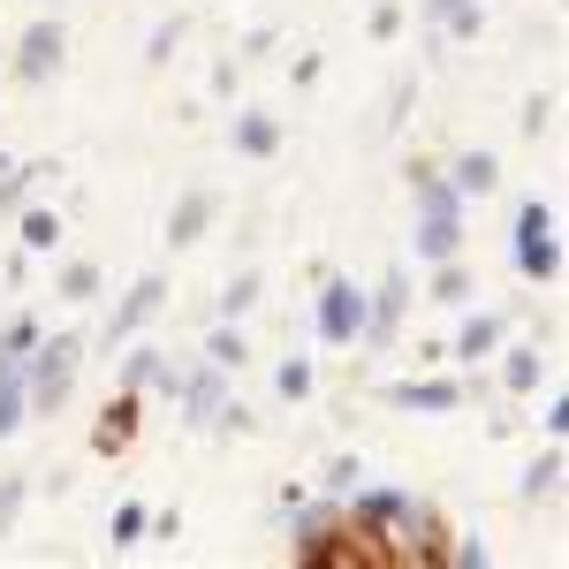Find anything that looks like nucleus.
I'll return each instance as SVG.
<instances>
[{
    "label": "nucleus",
    "instance_id": "1",
    "mask_svg": "<svg viewBox=\"0 0 569 569\" xmlns=\"http://www.w3.org/2000/svg\"><path fill=\"white\" fill-rule=\"evenodd\" d=\"M357 501L342 509L350 539L365 547V562H440V517L433 501L418 493H395V486H350Z\"/></svg>",
    "mask_w": 569,
    "mask_h": 569
},
{
    "label": "nucleus",
    "instance_id": "2",
    "mask_svg": "<svg viewBox=\"0 0 569 569\" xmlns=\"http://www.w3.org/2000/svg\"><path fill=\"white\" fill-rule=\"evenodd\" d=\"M410 198H418V266L463 259V198L433 160H410Z\"/></svg>",
    "mask_w": 569,
    "mask_h": 569
},
{
    "label": "nucleus",
    "instance_id": "3",
    "mask_svg": "<svg viewBox=\"0 0 569 569\" xmlns=\"http://www.w3.org/2000/svg\"><path fill=\"white\" fill-rule=\"evenodd\" d=\"M77 372H84V335H39L23 350V402H31V418H53L77 395Z\"/></svg>",
    "mask_w": 569,
    "mask_h": 569
},
{
    "label": "nucleus",
    "instance_id": "4",
    "mask_svg": "<svg viewBox=\"0 0 569 569\" xmlns=\"http://www.w3.org/2000/svg\"><path fill=\"white\" fill-rule=\"evenodd\" d=\"M311 335H319L327 350H357V335H365V289H357V281H342V273H319Z\"/></svg>",
    "mask_w": 569,
    "mask_h": 569
},
{
    "label": "nucleus",
    "instance_id": "5",
    "mask_svg": "<svg viewBox=\"0 0 569 569\" xmlns=\"http://www.w3.org/2000/svg\"><path fill=\"white\" fill-rule=\"evenodd\" d=\"M509 259H517V273H525V281H555V273H562L555 206H539V198H525V206H517V243H509Z\"/></svg>",
    "mask_w": 569,
    "mask_h": 569
},
{
    "label": "nucleus",
    "instance_id": "6",
    "mask_svg": "<svg viewBox=\"0 0 569 569\" xmlns=\"http://www.w3.org/2000/svg\"><path fill=\"white\" fill-rule=\"evenodd\" d=\"M402 311H410V273L388 266V273H380V289L365 297V335H357V342H365V350H388L395 327H402Z\"/></svg>",
    "mask_w": 569,
    "mask_h": 569
},
{
    "label": "nucleus",
    "instance_id": "7",
    "mask_svg": "<svg viewBox=\"0 0 569 569\" xmlns=\"http://www.w3.org/2000/svg\"><path fill=\"white\" fill-rule=\"evenodd\" d=\"M418 23H426V53H448V46H471L486 31V8L479 0H426Z\"/></svg>",
    "mask_w": 569,
    "mask_h": 569
},
{
    "label": "nucleus",
    "instance_id": "8",
    "mask_svg": "<svg viewBox=\"0 0 569 569\" xmlns=\"http://www.w3.org/2000/svg\"><path fill=\"white\" fill-rule=\"evenodd\" d=\"M160 305H168V281H160V273H144V281H137L130 297L114 305L107 335H99V350H122V342H137V335H144V327L160 319Z\"/></svg>",
    "mask_w": 569,
    "mask_h": 569
},
{
    "label": "nucleus",
    "instance_id": "9",
    "mask_svg": "<svg viewBox=\"0 0 569 569\" xmlns=\"http://www.w3.org/2000/svg\"><path fill=\"white\" fill-rule=\"evenodd\" d=\"M395 402V410H426V418H448V410H463V380H395V388H380Z\"/></svg>",
    "mask_w": 569,
    "mask_h": 569
},
{
    "label": "nucleus",
    "instance_id": "10",
    "mask_svg": "<svg viewBox=\"0 0 569 569\" xmlns=\"http://www.w3.org/2000/svg\"><path fill=\"white\" fill-rule=\"evenodd\" d=\"M61 53H69L61 23H31V31H23V46H16V77H23V84H46V77L61 69Z\"/></svg>",
    "mask_w": 569,
    "mask_h": 569
},
{
    "label": "nucleus",
    "instance_id": "11",
    "mask_svg": "<svg viewBox=\"0 0 569 569\" xmlns=\"http://www.w3.org/2000/svg\"><path fill=\"white\" fill-rule=\"evenodd\" d=\"M137 410H144V388H122L114 402H107V410H99V426H91V448H99V456H122V448L137 440Z\"/></svg>",
    "mask_w": 569,
    "mask_h": 569
},
{
    "label": "nucleus",
    "instance_id": "12",
    "mask_svg": "<svg viewBox=\"0 0 569 569\" xmlns=\"http://www.w3.org/2000/svg\"><path fill=\"white\" fill-rule=\"evenodd\" d=\"M440 176H448V190H456V198L471 206V198H493V190H501V160H493V152L479 144V152H456V160H448Z\"/></svg>",
    "mask_w": 569,
    "mask_h": 569
},
{
    "label": "nucleus",
    "instance_id": "13",
    "mask_svg": "<svg viewBox=\"0 0 569 569\" xmlns=\"http://www.w3.org/2000/svg\"><path fill=\"white\" fill-rule=\"evenodd\" d=\"M213 220H220V198H213V190H182L176 213H168V243H198Z\"/></svg>",
    "mask_w": 569,
    "mask_h": 569
},
{
    "label": "nucleus",
    "instance_id": "14",
    "mask_svg": "<svg viewBox=\"0 0 569 569\" xmlns=\"http://www.w3.org/2000/svg\"><path fill=\"white\" fill-rule=\"evenodd\" d=\"M501 327H509L501 311H479V319H463V335H456V350H448V357H463V365H486V357L501 350Z\"/></svg>",
    "mask_w": 569,
    "mask_h": 569
},
{
    "label": "nucleus",
    "instance_id": "15",
    "mask_svg": "<svg viewBox=\"0 0 569 569\" xmlns=\"http://www.w3.org/2000/svg\"><path fill=\"white\" fill-rule=\"evenodd\" d=\"M23 418H31V402H23V357L0 350V440L16 433Z\"/></svg>",
    "mask_w": 569,
    "mask_h": 569
},
{
    "label": "nucleus",
    "instance_id": "16",
    "mask_svg": "<svg viewBox=\"0 0 569 569\" xmlns=\"http://www.w3.org/2000/svg\"><path fill=\"white\" fill-rule=\"evenodd\" d=\"M236 152L243 160H273L281 152V122L273 114H236Z\"/></svg>",
    "mask_w": 569,
    "mask_h": 569
},
{
    "label": "nucleus",
    "instance_id": "17",
    "mask_svg": "<svg viewBox=\"0 0 569 569\" xmlns=\"http://www.w3.org/2000/svg\"><path fill=\"white\" fill-rule=\"evenodd\" d=\"M206 365H220V372H243V365H251V342H243L236 319H220L213 335H206Z\"/></svg>",
    "mask_w": 569,
    "mask_h": 569
},
{
    "label": "nucleus",
    "instance_id": "18",
    "mask_svg": "<svg viewBox=\"0 0 569 569\" xmlns=\"http://www.w3.org/2000/svg\"><path fill=\"white\" fill-rule=\"evenodd\" d=\"M493 357H501V388H509V395L539 388V365H547V357L531 350V342H525V350H493Z\"/></svg>",
    "mask_w": 569,
    "mask_h": 569
},
{
    "label": "nucleus",
    "instance_id": "19",
    "mask_svg": "<svg viewBox=\"0 0 569 569\" xmlns=\"http://www.w3.org/2000/svg\"><path fill=\"white\" fill-rule=\"evenodd\" d=\"M46 176H61L53 160H31V168H0V213H16L23 198H31V182H46Z\"/></svg>",
    "mask_w": 569,
    "mask_h": 569
},
{
    "label": "nucleus",
    "instance_id": "20",
    "mask_svg": "<svg viewBox=\"0 0 569 569\" xmlns=\"http://www.w3.org/2000/svg\"><path fill=\"white\" fill-rule=\"evenodd\" d=\"M555 493H562V448H547L525 471V501H555Z\"/></svg>",
    "mask_w": 569,
    "mask_h": 569
},
{
    "label": "nucleus",
    "instance_id": "21",
    "mask_svg": "<svg viewBox=\"0 0 569 569\" xmlns=\"http://www.w3.org/2000/svg\"><path fill=\"white\" fill-rule=\"evenodd\" d=\"M23 213V251H53L61 243V213H46V206H16Z\"/></svg>",
    "mask_w": 569,
    "mask_h": 569
},
{
    "label": "nucleus",
    "instance_id": "22",
    "mask_svg": "<svg viewBox=\"0 0 569 569\" xmlns=\"http://www.w3.org/2000/svg\"><path fill=\"white\" fill-rule=\"evenodd\" d=\"M433 305H471V273H463V259L433 266Z\"/></svg>",
    "mask_w": 569,
    "mask_h": 569
},
{
    "label": "nucleus",
    "instance_id": "23",
    "mask_svg": "<svg viewBox=\"0 0 569 569\" xmlns=\"http://www.w3.org/2000/svg\"><path fill=\"white\" fill-rule=\"evenodd\" d=\"M99 289H107V281H99V266H91V259H69V266H61V297H69V305H91Z\"/></svg>",
    "mask_w": 569,
    "mask_h": 569
},
{
    "label": "nucleus",
    "instance_id": "24",
    "mask_svg": "<svg viewBox=\"0 0 569 569\" xmlns=\"http://www.w3.org/2000/svg\"><path fill=\"white\" fill-rule=\"evenodd\" d=\"M251 305H259V273L243 266V273H228V289H220V319H243Z\"/></svg>",
    "mask_w": 569,
    "mask_h": 569
},
{
    "label": "nucleus",
    "instance_id": "25",
    "mask_svg": "<svg viewBox=\"0 0 569 569\" xmlns=\"http://www.w3.org/2000/svg\"><path fill=\"white\" fill-rule=\"evenodd\" d=\"M182 39H190V23H182V16H176V23H160V31L144 39V69H168V61H176V46H182Z\"/></svg>",
    "mask_w": 569,
    "mask_h": 569
},
{
    "label": "nucleus",
    "instance_id": "26",
    "mask_svg": "<svg viewBox=\"0 0 569 569\" xmlns=\"http://www.w3.org/2000/svg\"><path fill=\"white\" fill-rule=\"evenodd\" d=\"M273 388H281V402H305V395L319 388V372H311L305 357H289V365H281V372H273Z\"/></svg>",
    "mask_w": 569,
    "mask_h": 569
},
{
    "label": "nucleus",
    "instance_id": "27",
    "mask_svg": "<svg viewBox=\"0 0 569 569\" xmlns=\"http://www.w3.org/2000/svg\"><path fill=\"white\" fill-rule=\"evenodd\" d=\"M122 350H130V342H122ZM160 357H168V350H130V357H122V388H152Z\"/></svg>",
    "mask_w": 569,
    "mask_h": 569
},
{
    "label": "nucleus",
    "instance_id": "28",
    "mask_svg": "<svg viewBox=\"0 0 569 569\" xmlns=\"http://www.w3.org/2000/svg\"><path fill=\"white\" fill-rule=\"evenodd\" d=\"M31 342H39V319H31V311H16V319L0 327V350H8V357H23Z\"/></svg>",
    "mask_w": 569,
    "mask_h": 569
},
{
    "label": "nucleus",
    "instance_id": "29",
    "mask_svg": "<svg viewBox=\"0 0 569 569\" xmlns=\"http://www.w3.org/2000/svg\"><path fill=\"white\" fill-rule=\"evenodd\" d=\"M517 122H525V137H547V130H555V99H547V91L525 99V114H517Z\"/></svg>",
    "mask_w": 569,
    "mask_h": 569
},
{
    "label": "nucleus",
    "instance_id": "30",
    "mask_svg": "<svg viewBox=\"0 0 569 569\" xmlns=\"http://www.w3.org/2000/svg\"><path fill=\"white\" fill-rule=\"evenodd\" d=\"M137 539H144V509L122 501V509H114V547H137Z\"/></svg>",
    "mask_w": 569,
    "mask_h": 569
},
{
    "label": "nucleus",
    "instance_id": "31",
    "mask_svg": "<svg viewBox=\"0 0 569 569\" xmlns=\"http://www.w3.org/2000/svg\"><path fill=\"white\" fill-rule=\"evenodd\" d=\"M23 493H31V479H0V539H8V525H16Z\"/></svg>",
    "mask_w": 569,
    "mask_h": 569
},
{
    "label": "nucleus",
    "instance_id": "32",
    "mask_svg": "<svg viewBox=\"0 0 569 569\" xmlns=\"http://www.w3.org/2000/svg\"><path fill=\"white\" fill-rule=\"evenodd\" d=\"M372 39H380V46L402 39V0H380V8H372Z\"/></svg>",
    "mask_w": 569,
    "mask_h": 569
},
{
    "label": "nucleus",
    "instance_id": "33",
    "mask_svg": "<svg viewBox=\"0 0 569 569\" xmlns=\"http://www.w3.org/2000/svg\"><path fill=\"white\" fill-rule=\"evenodd\" d=\"M357 479H365V463H357V456H335V463H327V493H350Z\"/></svg>",
    "mask_w": 569,
    "mask_h": 569
},
{
    "label": "nucleus",
    "instance_id": "34",
    "mask_svg": "<svg viewBox=\"0 0 569 569\" xmlns=\"http://www.w3.org/2000/svg\"><path fill=\"white\" fill-rule=\"evenodd\" d=\"M539 426H547V433H555V440L569 433V395H555V402H547V418H539Z\"/></svg>",
    "mask_w": 569,
    "mask_h": 569
}]
</instances>
